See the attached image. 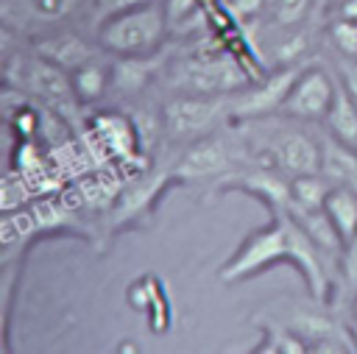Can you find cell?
Here are the masks:
<instances>
[{
	"instance_id": "cell-22",
	"label": "cell",
	"mask_w": 357,
	"mask_h": 354,
	"mask_svg": "<svg viewBox=\"0 0 357 354\" xmlns=\"http://www.w3.org/2000/svg\"><path fill=\"white\" fill-rule=\"evenodd\" d=\"M329 42L337 56H357V22L346 17H335L329 22Z\"/></svg>"
},
{
	"instance_id": "cell-25",
	"label": "cell",
	"mask_w": 357,
	"mask_h": 354,
	"mask_svg": "<svg viewBox=\"0 0 357 354\" xmlns=\"http://www.w3.org/2000/svg\"><path fill=\"white\" fill-rule=\"evenodd\" d=\"M265 3H271V0H223L229 17L237 20V22H251V20H257V17L262 14Z\"/></svg>"
},
{
	"instance_id": "cell-19",
	"label": "cell",
	"mask_w": 357,
	"mask_h": 354,
	"mask_svg": "<svg viewBox=\"0 0 357 354\" xmlns=\"http://www.w3.org/2000/svg\"><path fill=\"white\" fill-rule=\"evenodd\" d=\"M324 209L343 243L357 234V187H332L324 201Z\"/></svg>"
},
{
	"instance_id": "cell-6",
	"label": "cell",
	"mask_w": 357,
	"mask_h": 354,
	"mask_svg": "<svg viewBox=\"0 0 357 354\" xmlns=\"http://www.w3.org/2000/svg\"><path fill=\"white\" fill-rule=\"evenodd\" d=\"M95 0H0V25L11 36L36 39L67 28Z\"/></svg>"
},
{
	"instance_id": "cell-7",
	"label": "cell",
	"mask_w": 357,
	"mask_h": 354,
	"mask_svg": "<svg viewBox=\"0 0 357 354\" xmlns=\"http://www.w3.org/2000/svg\"><path fill=\"white\" fill-rule=\"evenodd\" d=\"M301 70H304L301 61L287 64V67H273L271 75H265V78L248 84L245 89H240L237 95H231V114L234 117H262V114L279 111Z\"/></svg>"
},
{
	"instance_id": "cell-8",
	"label": "cell",
	"mask_w": 357,
	"mask_h": 354,
	"mask_svg": "<svg viewBox=\"0 0 357 354\" xmlns=\"http://www.w3.org/2000/svg\"><path fill=\"white\" fill-rule=\"evenodd\" d=\"M335 86H337V78H332L329 70L310 64L293 81L279 111L287 117H296V120H318L321 123L335 98Z\"/></svg>"
},
{
	"instance_id": "cell-3",
	"label": "cell",
	"mask_w": 357,
	"mask_h": 354,
	"mask_svg": "<svg viewBox=\"0 0 357 354\" xmlns=\"http://www.w3.org/2000/svg\"><path fill=\"white\" fill-rule=\"evenodd\" d=\"M165 84L192 95H237L251 84L248 67L226 50H192L162 67Z\"/></svg>"
},
{
	"instance_id": "cell-14",
	"label": "cell",
	"mask_w": 357,
	"mask_h": 354,
	"mask_svg": "<svg viewBox=\"0 0 357 354\" xmlns=\"http://www.w3.org/2000/svg\"><path fill=\"white\" fill-rule=\"evenodd\" d=\"M162 72V59L156 53L145 56H112V89L117 95H139Z\"/></svg>"
},
{
	"instance_id": "cell-26",
	"label": "cell",
	"mask_w": 357,
	"mask_h": 354,
	"mask_svg": "<svg viewBox=\"0 0 357 354\" xmlns=\"http://www.w3.org/2000/svg\"><path fill=\"white\" fill-rule=\"evenodd\" d=\"M335 67H337V81L357 100V56H337Z\"/></svg>"
},
{
	"instance_id": "cell-12",
	"label": "cell",
	"mask_w": 357,
	"mask_h": 354,
	"mask_svg": "<svg viewBox=\"0 0 357 354\" xmlns=\"http://www.w3.org/2000/svg\"><path fill=\"white\" fill-rule=\"evenodd\" d=\"M218 190L248 192V195L259 198L262 203H268L273 212L290 206V178L284 181L279 173L268 170V164H262L257 170H248V173H231V176L218 181Z\"/></svg>"
},
{
	"instance_id": "cell-23",
	"label": "cell",
	"mask_w": 357,
	"mask_h": 354,
	"mask_svg": "<svg viewBox=\"0 0 357 354\" xmlns=\"http://www.w3.org/2000/svg\"><path fill=\"white\" fill-rule=\"evenodd\" d=\"M315 0H271L268 6L273 8V22L276 25H301Z\"/></svg>"
},
{
	"instance_id": "cell-21",
	"label": "cell",
	"mask_w": 357,
	"mask_h": 354,
	"mask_svg": "<svg viewBox=\"0 0 357 354\" xmlns=\"http://www.w3.org/2000/svg\"><path fill=\"white\" fill-rule=\"evenodd\" d=\"M265 346H257V351H271V354H304L310 351L307 343L290 329V326H265Z\"/></svg>"
},
{
	"instance_id": "cell-1",
	"label": "cell",
	"mask_w": 357,
	"mask_h": 354,
	"mask_svg": "<svg viewBox=\"0 0 357 354\" xmlns=\"http://www.w3.org/2000/svg\"><path fill=\"white\" fill-rule=\"evenodd\" d=\"M276 262H293L298 273L304 276L310 295L318 304L329 301V293H332L329 262L335 259H329L315 245V240L301 229V223L287 209H276L262 229L251 231L237 245V251L218 268V276L226 284H237Z\"/></svg>"
},
{
	"instance_id": "cell-4",
	"label": "cell",
	"mask_w": 357,
	"mask_h": 354,
	"mask_svg": "<svg viewBox=\"0 0 357 354\" xmlns=\"http://www.w3.org/2000/svg\"><path fill=\"white\" fill-rule=\"evenodd\" d=\"M6 86L22 92L28 100L59 111L64 120H75L81 100L75 98L70 72L42 59L39 53H20L6 59Z\"/></svg>"
},
{
	"instance_id": "cell-28",
	"label": "cell",
	"mask_w": 357,
	"mask_h": 354,
	"mask_svg": "<svg viewBox=\"0 0 357 354\" xmlns=\"http://www.w3.org/2000/svg\"><path fill=\"white\" fill-rule=\"evenodd\" d=\"M351 323H354V334H357V295L351 301Z\"/></svg>"
},
{
	"instance_id": "cell-15",
	"label": "cell",
	"mask_w": 357,
	"mask_h": 354,
	"mask_svg": "<svg viewBox=\"0 0 357 354\" xmlns=\"http://www.w3.org/2000/svg\"><path fill=\"white\" fill-rule=\"evenodd\" d=\"M321 142V176L332 187H357V148L335 139L332 134L318 137Z\"/></svg>"
},
{
	"instance_id": "cell-2",
	"label": "cell",
	"mask_w": 357,
	"mask_h": 354,
	"mask_svg": "<svg viewBox=\"0 0 357 354\" xmlns=\"http://www.w3.org/2000/svg\"><path fill=\"white\" fill-rule=\"evenodd\" d=\"M170 36L165 6L156 0H145L98 20L95 42L106 56H145L156 53Z\"/></svg>"
},
{
	"instance_id": "cell-11",
	"label": "cell",
	"mask_w": 357,
	"mask_h": 354,
	"mask_svg": "<svg viewBox=\"0 0 357 354\" xmlns=\"http://www.w3.org/2000/svg\"><path fill=\"white\" fill-rule=\"evenodd\" d=\"M310 351H357V334L326 315L315 312H296L287 323Z\"/></svg>"
},
{
	"instance_id": "cell-24",
	"label": "cell",
	"mask_w": 357,
	"mask_h": 354,
	"mask_svg": "<svg viewBox=\"0 0 357 354\" xmlns=\"http://www.w3.org/2000/svg\"><path fill=\"white\" fill-rule=\"evenodd\" d=\"M337 270H340L343 287L354 298L357 295V234L343 243V251H340V259H337Z\"/></svg>"
},
{
	"instance_id": "cell-5",
	"label": "cell",
	"mask_w": 357,
	"mask_h": 354,
	"mask_svg": "<svg viewBox=\"0 0 357 354\" xmlns=\"http://www.w3.org/2000/svg\"><path fill=\"white\" fill-rule=\"evenodd\" d=\"M165 139L170 142H195L206 134H215L223 120L231 114V95H192L176 92L159 109Z\"/></svg>"
},
{
	"instance_id": "cell-9",
	"label": "cell",
	"mask_w": 357,
	"mask_h": 354,
	"mask_svg": "<svg viewBox=\"0 0 357 354\" xmlns=\"http://www.w3.org/2000/svg\"><path fill=\"white\" fill-rule=\"evenodd\" d=\"M271 162L290 178L321 173V142L304 131H282L271 145Z\"/></svg>"
},
{
	"instance_id": "cell-13",
	"label": "cell",
	"mask_w": 357,
	"mask_h": 354,
	"mask_svg": "<svg viewBox=\"0 0 357 354\" xmlns=\"http://www.w3.org/2000/svg\"><path fill=\"white\" fill-rule=\"evenodd\" d=\"M229 162H231V153H229L226 139H220L218 134H206L184 148V153L176 162V176L184 181L206 178V176L226 170Z\"/></svg>"
},
{
	"instance_id": "cell-27",
	"label": "cell",
	"mask_w": 357,
	"mask_h": 354,
	"mask_svg": "<svg viewBox=\"0 0 357 354\" xmlns=\"http://www.w3.org/2000/svg\"><path fill=\"white\" fill-rule=\"evenodd\" d=\"M337 17H346V20H354L357 22V0H343Z\"/></svg>"
},
{
	"instance_id": "cell-18",
	"label": "cell",
	"mask_w": 357,
	"mask_h": 354,
	"mask_svg": "<svg viewBox=\"0 0 357 354\" xmlns=\"http://www.w3.org/2000/svg\"><path fill=\"white\" fill-rule=\"evenodd\" d=\"M206 0H162L165 17H167V31L170 33H201L209 22V8H204Z\"/></svg>"
},
{
	"instance_id": "cell-10",
	"label": "cell",
	"mask_w": 357,
	"mask_h": 354,
	"mask_svg": "<svg viewBox=\"0 0 357 354\" xmlns=\"http://www.w3.org/2000/svg\"><path fill=\"white\" fill-rule=\"evenodd\" d=\"M31 50L39 53L42 59L59 64L67 72H73L75 67H81L89 59L100 56L98 47L86 36L73 31V28H59V31H50V33H42V36L31 39Z\"/></svg>"
},
{
	"instance_id": "cell-17",
	"label": "cell",
	"mask_w": 357,
	"mask_h": 354,
	"mask_svg": "<svg viewBox=\"0 0 357 354\" xmlns=\"http://www.w3.org/2000/svg\"><path fill=\"white\" fill-rule=\"evenodd\" d=\"M324 131L332 134L335 139L357 148V100L346 92V86L337 81L335 86V98L324 114Z\"/></svg>"
},
{
	"instance_id": "cell-16",
	"label": "cell",
	"mask_w": 357,
	"mask_h": 354,
	"mask_svg": "<svg viewBox=\"0 0 357 354\" xmlns=\"http://www.w3.org/2000/svg\"><path fill=\"white\" fill-rule=\"evenodd\" d=\"M70 81H73V89H75V98L81 100V106L98 103L112 89V56L89 59L86 64H81L70 72Z\"/></svg>"
},
{
	"instance_id": "cell-20",
	"label": "cell",
	"mask_w": 357,
	"mask_h": 354,
	"mask_svg": "<svg viewBox=\"0 0 357 354\" xmlns=\"http://www.w3.org/2000/svg\"><path fill=\"white\" fill-rule=\"evenodd\" d=\"M329 190H332V184H329L321 173L293 176V178H290V203H293V206H304V209L324 206Z\"/></svg>"
}]
</instances>
